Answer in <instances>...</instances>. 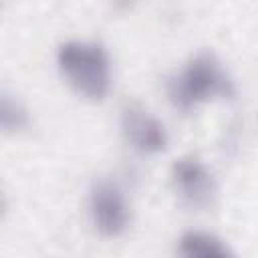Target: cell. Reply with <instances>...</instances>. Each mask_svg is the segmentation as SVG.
<instances>
[{
	"label": "cell",
	"instance_id": "obj_4",
	"mask_svg": "<svg viewBox=\"0 0 258 258\" xmlns=\"http://www.w3.org/2000/svg\"><path fill=\"white\" fill-rule=\"evenodd\" d=\"M171 181L181 202L189 208H206L214 198V179L208 167L194 155H183L171 165Z\"/></svg>",
	"mask_w": 258,
	"mask_h": 258
},
{
	"label": "cell",
	"instance_id": "obj_1",
	"mask_svg": "<svg viewBox=\"0 0 258 258\" xmlns=\"http://www.w3.org/2000/svg\"><path fill=\"white\" fill-rule=\"evenodd\" d=\"M167 95L175 109L187 113L214 97H232L234 81L210 50L194 54L167 83Z\"/></svg>",
	"mask_w": 258,
	"mask_h": 258
},
{
	"label": "cell",
	"instance_id": "obj_6",
	"mask_svg": "<svg viewBox=\"0 0 258 258\" xmlns=\"http://www.w3.org/2000/svg\"><path fill=\"white\" fill-rule=\"evenodd\" d=\"M177 248L181 258H236L220 238L202 230L183 232Z\"/></svg>",
	"mask_w": 258,
	"mask_h": 258
},
{
	"label": "cell",
	"instance_id": "obj_2",
	"mask_svg": "<svg viewBox=\"0 0 258 258\" xmlns=\"http://www.w3.org/2000/svg\"><path fill=\"white\" fill-rule=\"evenodd\" d=\"M56 62L69 85L87 99H103L111 87V62L101 42L67 40L56 50Z\"/></svg>",
	"mask_w": 258,
	"mask_h": 258
},
{
	"label": "cell",
	"instance_id": "obj_7",
	"mask_svg": "<svg viewBox=\"0 0 258 258\" xmlns=\"http://www.w3.org/2000/svg\"><path fill=\"white\" fill-rule=\"evenodd\" d=\"M30 123V117H28V111L26 107L18 101V99H12L8 93L2 95V101H0V125L4 131H20L24 127H28Z\"/></svg>",
	"mask_w": 258,
	"mask_h": 258
},
{
	"label": "cell",
	"instance_id": "obj_5",
	"mask_svg": "<svg viewBox=\"0 0 258 258\" xmlns=\"http://www.w3.org/2000/svg\"><path fill=\"white\" fill-rule=\"evenodd\" d=\"M121 127L127 141L141 153H157L167 143V133L163 123L135 101L123 107Z\"/></svg>",
	"mask_w": 258,
	"mask_h": 258
},
{
	"label": "cell",
	"instance_id": "obj_3",
	"mask_svg": "<svg viewBox=\"0 0 258 258\" xmlns=\"http://www.w3.org/2000/svg\"><path fill=\"white\" fill-rule=\"evenodd\" d=\"M89 210L95 228L109 238H115L125 232L129 224V206L115 181L99 179L91 187Z\"/></svg>",
	"mask_w": 258,
	"mask_h": 258
}]
</instances>
